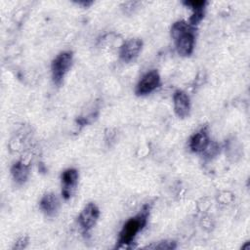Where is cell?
Instances as JSON below:
<instances>
[{"label": "cell", "instance_id": "1", "mask_svg": "<svg viewBox=\"0 0 250 250\" xmlns=\"http://www.w3.org/2000/svg\"><path fill=\"white\" fill-rule=\"evenodd\" d=\"M171 36L180 55H191L195 43L194 26L189 24L188 21H177L171 26Z\"/></svg>", "mask_w": 250, "mask_h": 250}, {"label": "cell", "instance_id": "2", "mask_svg": "<svg viewBox=\"0 0 250 250\" xmlns=\"http://www.w3.org/2000/svg\"><path fill=\"white\" fill-rule=\"evenodd\" d=\"M149 210H150V205L146 204L137 215L130 218L123 225L118 236V245H117L118 247L126 246L132 243V241L135 239L137 234L146 225L147 218L149 215Z\"/></svg>", "mask_w": 250, "mask_h": 250}, {"label": "cell", "instance_id": "3", "mask_svg": "<svg viewBox=\"0 0 250 250\" xmlns=\"http://www.w3.org/2000/svg\"><path fill=\"white\" fill-rule=\"evenodd\" d=\"M73 61V54L70 51L61 52L53 60L51 64L52 79L56 85H61L65 74L71 67Z\"/></svg>", "mask_w": 250, "mask_h": 250}, {"label": "cell", "instance_id": "4", "mask_svg": "<svg viewBox=\"0 0 250 250\" xmlns=\"http://www.w3.org/2000/svg\"><path fill=\"white\" fill-rule=\"evenodd\" d=\"M160 85V75L155 70H149L145 73L137 83L135 93L138 96H145L154 91Z\"/></svg>", "mask_w": 250, "mask_h": 250}, {"label": "cell", "instance_id": "5", "mask_svg": "<svg viewBox=\"0 0 250 250\" xmlns=\"http://www.w3.org/2000/svg\"><path fill=\"white\" fill-rule=\"evenodd\" d=\"M100 210L95 203H88L78 216V223L84 232H88L97 223Z\"/></svg>", "mask_w": 250, "mask_h": 250}, {"label": "cell", "instance_id": "6", "mask_svg": "<svg viewBox=\"0 0 250 250\" xmlns=\"http://www.w3.org/2000/svg\"><path fill=\"white\" fill-rule=\"evenodd\" d=\"M142 47L143 41L140 38H130L121 45L119 50V57L123 62H129L138 57Z\"/></svg>", "mask_w": 250, "mask_h": 250}, {"label": "cell", "instance_id": "7", "mask_svg": "<svg viewBox=\"0 0 250 250\" xmlns=\"http://www.w3.org/2000/svg\"><path fill=\"white\" fill-rule=\"evenodd\" d=\"M211 141L209 137V132L207 127H202L198 131H196L189 139L188 142V146L191 151L200 153L204 152L207 147L209 146Z\"/></svg>", "mask_w": 250, "mask_h": 250}, {"label": "cell", "instance_id": "8", "mask_svg": "<svg viewBox=\"0 0 250 250\" xmlns=\"http://www.w3.org/2000/svg\"><path fill=\"white\" fill-rule=\"evenodd\" d=\"M62 194L64 199L70 198L73 193L77 182H78V172L74 168H68L62 173Z\"/></svg>", "mask_w": 250, "mask_h": 250}, {"label": "cell", "instance_id": "9", "mask_svg": "<svg viewBox=\"0 0 250 250\" xmlns=\"http://www.w3.org/2000/svg\"><path fill=\"white\" fill-rule=\"evenodd\" d=\"M174 111L178 117L184 118L188 115L190 109V101L188 94L182 90H177L173 95Z\"/></svg>", "mask_w": 250, "mask_h": 250}, {"label": "cell", "instance_id": "10", "mask_svg": "<svg viewBox=\"0 0 250 250\" xmlns=\"http://www.w3.org/2000/svg\"><path fill=\"white\" fill-rule=\"evenodd\" d=\"M39 205L47 216H54L60 207V200L55 193L49 192L43 195Z\"/></svg>", "mask_w": 250, "mask_h": 250}, {"label": "cell", "instance_id": "11", "mask_svg": "<svg viewBox=\"0 0 250 250\" xmlns=\"http://www.w3.org/2000/svg\"><path fill=\"white\" fill-rule=\"evenodd\" d=\"M184 4L186 6H188L191 9L192 14L188 20V23L195 27V25H197L204 17V10L207 2L206 1H186L184 2Z\"/></svg>", "mask_w": 250, "mask_h": 250}, {"label": "cell", "instance_id": "12", "mask_svg": "<svg viewBox=\"0 0 250 250\" xmlns=\"http://www.w3.org/2000/svg\"><path fill=\"white\" fill-rule=\"evenodd\" d=\"M11 173L14 180L18 184H23L27 180L29 175V165L22 160H20L14 163L11 168Z\"/></svg>", "mask_w": 250, "mask_h": 250}, {"label": "cell", "instance_id": "13", "mask_svg": "<svg viewBox=\"0 0 250 250\" xmlns=\"http://www.w3.org/2000/svg\"><path fill=\"white\" fill-rule=\"evenodd\" d=\"M176 242L172 240H163L155 244H150L146 246V249H161V250H172L176 248Z\"/></svg>", "mask_w": 250, "mask_h": 250}, {"label": "cell", "instance_id": "14", "mask_svg": "<svg viewBox=\"0 0 250 250\" xmlns=\"http://www.w3.org/2000/svg\"><path fill=\"white\" fill-rule=\"evenodd\" d=\"M28 244V237L27 236H22L21 237L13 246V249H23L26 247Z\"/></svg>", "mask_w": 250, "mask_h": 250}, {"label": "cell", "instance_id": "15", "mask_svg": "<svg viewBox=\"0 0 250 250\" xmlns=\"http://www.w3.org/2000/svg\"><path fill=\"white\" fill-rule=\"evenodd\" d=\"M249 248H250V242H246V244H245L244 246H242V249H245V250H246V249L248 250Z\"/></svg>", "mask_w": 250, "mask_h": 250}]
</instances>
